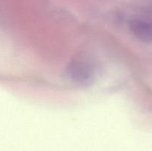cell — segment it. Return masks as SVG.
<instances>
[{
    "mask_svg": "<svg viewBox=\"0 0 152 151\" xmlns=\"http://www.w3.org/2000/svg\"><path fill=\"white\" fill-rule=\"evenodd\" d=\"M68 75L74 82L87 84L91 80L92 68L86 63H74L68 70Z\"/></svg>",
    "mask_w": 152,
    "mask_h": 151,
    "instance_id": "6da1fadb",
    "label": "cell"
},
{
    "mask_svg": "<svg viewBox=\"0 0 152 151\" xmlns=\"http://www.w3.org/2000/svg\"><path fill=\"white\" fill-rule=\"evenodd\" d=\"M130 30L132 33L140 41L150 42L151 41V24L144 19H135L131 21Z\"/></svg>",
    "mask_w": 152,
    "mask_h": 151,
    "instance_id": "7a4b0ae2",
    "label": "cell"
}]
</instances>
